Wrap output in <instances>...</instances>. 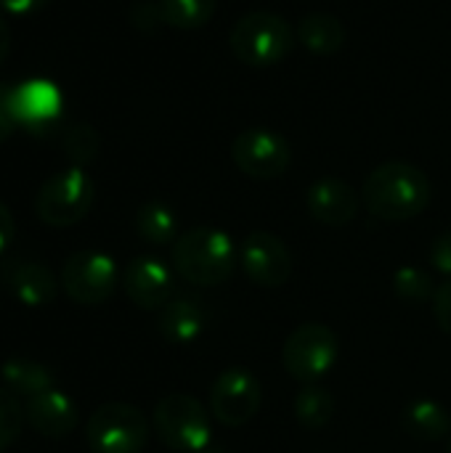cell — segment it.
Masks as SVG:
<instances>
[{"label":"cell","mask_w":451,"mask_h":453,"mask_svg":"<svg viewBox=\"0 0 451 453\" xmlns=\"http://www.w3.org/2000/svg\"><path fill=\"white\" fill-rule=\"evenodd\" d=\"M428 175L409 162H385L364 180V207L385 223H404L417 218L431 204Z\"/></svg>","instance_id":"1"},{"label":"cell","mask_w":451,"mask_h":453,"mask_svg":"<svg viewBox=\"0 0 451 453\" xmlns=\"http://www.w3.org/2000/svg\"><path fill=\"white\" fill-rule=\"evenodd\" d=\"M237 257L239 252L234 239L221 228L199 226L173 242L175 273L197 287H218L229 281L237 268Z\"/></svg>","instance_id":"2"},{"label":"cell","mask_w":451,"mask_h":453,"mask_svg":"<svg viewBox=\"0 0 451 453\" xmlns=\"http://www.w3.org/2000/svg\"><path fill=\"white\" fill-rule=\"evenodd\" d=\"M295 29L271 11H253L237 19L229 32V45L237 61L247 66L282 64L295 48Z\"/></svg>","instance_id":"3"},{"label":"cell","mask_w":451,"mask_h":453,"mask_svg":"<svg viewBox=\"0 0 451 453\" xmlns=\"http://www.w3.org/2000/svg\"><path fill=\"white\" fill-rule=\"evenodd\" d=\"M157 438L178 453H197L213 443L210 411L191 395H165L152 414Z\"/></svg>","instance_id":"4"},{"label":"cell","mask_w":451,"mask_h":453,"mask_svg":"<svg viewBox=\"0 0 451 453\" xmlns=\"http://www.w3.org/2000/svg\"><path fill=\"white\" fill-rule=\"evenodd\" d=\"M93 199H96V186L90 175L82 167L72 165L51 175L40 186L35 196V215L51 228H69L90 212Z\"/></svg>","instance_id":"5"},{"label":"cell","mask_w":451,"mask_h":453,"mask_svg":"<svg viewBox=\"0 0 451 453\" xmlns=\"http://www.w3.org/2000/svg\"><path fill=\"white\" fill-rule=\"evenodd\" d=\"M338 358H340L338 334L319 321L300 324L282 348V364L287 374L303 385H314L324 374H330Z\"/></svg>","instance_id":"6"},{"label":"cell","mask_w":451,"mask_h":453,"mask_svg":"<svg viewBox=\"0 0 451 453\" xmlns=\"http://www.w3.org/2000/svg\"><path fill=\"white\" fill-rule=\"evenodd\" d=\"M85 441L93 453H141L149 443V419L130 403H104L90 414Z\"/></svg>","instance_id":"7"},{"label":"cell","mask_w":451,"mask_h":453,"mask_svg":"<svg viewBox=\"0 0 451 453\" xmlns=\"http://www.w3.org/2000/svg\"><path fill=\"white\" fill-rule=\"evenodd\" d=\"M117 263L106 252H74L61 265V287L77 305H101L117 289Z\"/></svg>","instance_id":"8"},{"label":"cell","mask_w":451,"mask_h":453,"mask_svg":"<svg viewBox=\"0 0 451 453\" xmlns=\"http://www.w3.org/2000/svg\"><path fill=\"white\" fill-rule=\"evenodd\" d=\"M231 159L239 173L255 180H274L287 173L292 162L290 141L268 127L242 130L231 143Z\"/></svg>","instance_id":"9"},{"label":"cell","mask_w":451,"mask_h":453,"mask_svg":"<svg viewBox=\"0 0 451 453\" xmlns=\"http://www.w3.org/2000/svg\"><path fill=\"white\" fill-rule=\"evenodd\" d=\"M263 403V390L258 377L245 366H231L221 372L210 388V417L226 427L247 425Z\"/></svg>","instance_id":"10"},{"label":"cell","mask_w":451,"mask_h":453,"mask_svg":"<svg viewBox=\"0 0 451 453\" xmlns=\"http://www.w3.org/2000/svg\"><path fill=\"white\" fill-rule=\"evenodd\" d=\"M239 265L245 276L263 287V289H279L287 284L292 273V257L284 242L268 231H253L239 244Z\"/></svg>","instance_id":"11"},{"label":"cell","mask_w":451,"mask_h":453,"mask_svg":"<svg viewBox=\"0 0 451 453\" xmlns=\"http://www.w3.org/2000/svg\"><path fill=\"white\" fill-rule=\"evenodd\" d=\"M122 289L141 311H157L173 300V273L159 257L144 255L122 271Z\"/></svg>","instance_id":"12"},{"label":"cell","mask_w":451,"mask_h":453,"mask_svg":"<svg viewBox=\"0 0 451 453\" xmlns=\"http://www.w3.org/2000/svg\"><path fill=\"white\" fill-rule=\"evenodd\" d=\"M61 90L51 80H24L11 88V109L16 125L27 130H43L61 117Z\"/></svg>","instance_id":"13"},{"label":"cell","mask_w":451,"mask_h":453,"mask_svg":"<svg viewBox=\"0 0 451 453\" xmlns=\"http://www.w3.org/2000/svg\"><path fill=\"white\" fill-rule=\"evenodd\" d=\"M306 207L314 220L330 228H343L359 215V194L338 178H322L308 186Z\"/></svg>","instance_id":"14"},{"label":"cell","mask_w":451,"mask_h":453,"mask_svg":"<svg viewBox=\"0 0 451 453\" xmlns=\"http://www.w3.org/2000/svg\"><path fill=\"white\" fill-rule=\"evenodd\" d=\"M24 409H27V422L43 438H66L77 427V419H80L77 403L56 388L35 398H27Z\"/></svg>","instance_id":"15"},{"label":"cell","mask_w":451,"mask_h":453,"mask_svg":"<svg viewBox=\"0 0 451 453\" xmlns=\"http://www.w3.org/2000/svg\"><path fill=\"white\" fill-rule=\"evenodd\" d=\"M401 425L409 438L423 441V443H439V441L449 438L451 433L449 411L439 401H431V398L412 401L404 409Z\"/></svg>","instance_id":"16"},{"label":"cell","mask_w":451,"mask_h":453,"mask_svg":"<svg viewBox=\"0 0 451 453\" xmlns=\"http://www.w3.org/2000/svg\"><path fill=\"white\" fill-rule=\"evenodd\" d=\"M295 37L300 40V45L314 53V56H332L343 48L346 42V27L338 16L332 13H306L298 24Z\"/></svg>","instance_id":"17"},{"label":"cell","mask_w":451,"mask_h":453,"mask_svg":"<svg viewBox=\"0 0 451 453\" xmlns=\"http://www.w3.org/2000/svg\"><path fill=\"white\" fill-rule=\"evenodd\" d=\"M13 297L27 308H43L56 300L58 284L56 276L40 263H21L11 276Z\"/></svg>","instance_id":"18"},{"label":"cell","mask_w":451,"mask_h":453,"mask_svg":"<svg viewBox=\"0 0 451 453\" xmlns=\"http://www.w3.org/2000/svg\"><path fill=\"white\" fill-rule=\"evenodd\" d=\"M202 329H205L202 308L189 297L170 300L159 313V332L167 342L189 345L202 334Z\"/></svg>","instance_id":"19"},{"label":"cell","mask_w":451,"mask_h":453,"mask_svg":"<svg viewBox=\"0 0 451 453\" xmlns=\"http://www.w3.org/2000/svg\"><path fill=\"white\" fill-rule=\"evenodd\" d=\"M0 380L11 393L24 395V398H35L53 388V374L48 372V366L37 361H27V358L5 361L0 366Z\"/></svg>","instance_id":"20"},{"label":"cell","mask_w":451,"mask_h":453,"mask_svg":"<svg viewBox=\"0 0 451 453\" xmlns=\"http://www.w3.org/2000/svg\"><path fill=\"white\" fill-rule=\"evenodd\" d=\"M136 231L144 242L162 247V244H170L178 239V218L167 204L146 202L136 212Z\"/></svg>","instance_id":"21"},{"label":"cell","mask_w":451,"mask_h":453,"mask_svg":"<svg viewBox=\"0 0 451 453\" xmlns=\"http://www.w3.org/2000/svg\"><path fill=\"white\" fill-rule=\"evenodd\" d=\"M335 417V398L322 385H303L295 395V419L306 430H322Z\"/></svg>","instance_id":"22"},{"label":"cell","mask_w":451,"mask_h":453,"mask_svg":"<svg viewBox=\"0 0 451 453\" xmlns=\"http://www.w3.org/2000/svg\"><path fill=\"white\" fill-rule=\"evenodd\" d=\"M159 8L165 24L175 29H199L213 19L218 0H159Z\"/></svg>","instance_id":"23"},{"label":"cell","mask_w":451,"mask_h":453,"mask_svg":"<svg viewBox=\"0 0 451 453\" xmlns=\"http://www.w3.org/2000/svg\"><path fill=\"white\" fill-rule=\"evenodd\" d=\"M393 289L404 303H425V300H433V295H436L433 276L415 265H404L396 271Z\"/></svg>","instance_id":"24"},{"label":"cell","mask_w":451,"mask_h":453,"mask_svg":"<svg viewBox=\"0 0 451 453\" xmlns=\"http://www.w3.org/2000/svg\"><path fill=\"white\" fill-rule=\"evenodd\" d=\"M24 419H27V409L21 406L19 395L11 393L5 385H0V453L16 443V438L21 435Z\"/></svg>","instance_id":"25"},{"label":"cell","mask_w":451,"mask_h":453,"mask_svg":"<svg viewBox=\"0 0 451 453\" xmlns=\"http://www.w3.org/2000/svg\"><path fill=\"white\" fill-rule=\"evenodd\" d=\"M98 143H101L98 133L90 125H74L64 138V149L77 167H82L85 162H90L98 154Z\"/></svg>","instance_id":"26"},{"label":"cell","mask_w":451,"mask_h":453,"mask_svg":"<svg viewBox=\"0 0 451 453\" xmlns=\"http://www.w3.org/2000/svg\"><path fill=\"white\" fill-rule=\"evenodd\" d=\"M428 257H431V265L439 273H444V276L451 279V231H444L441 236L433 239V244L428 250Z\"/></svg>","instance_id":"27"},{"label":"cell","mask_w":451,"mask_h":453,"mask_svg":"<svg viewBox=\"0 0 451 453\" xmlns=\"http://www.w3.org/2000/svg\"><path fill=\"white\" fill-rule=\"evenodd\" d=\"M433 313H436L439 326L447 334H451V279L436 289V295H433Z\"/></svg>","instance_id":"28"},{"label":"cell","mask_w":451,"mask_h":453,"mask_svg":"<svg viewBox=\"0 0 451 453\" xmlns=\"http://www.w3.org/2000/svg\"><path fill=\"white\" fill-rule=\"evenodd\" d=\"M16 127L19 125H16L13 109H11V88L5 82H0V143H5Z\"/></svg>","instance_id":"29"},{"label":"cell","mask_w":451,"mask_h":453,"mask_svg":"<svg viewBox=\"0 0 451 453\" xmlns=\"http://www.w3.org/2000/svg\"><path fill=\"white\" fill-rule=\"evenodd\" d=\"M51 0H0V8L5 13H13V16H29V13L40 11Z\"/></svg>","instance_id":"30"},{"label":"cell","mask_w":451,"mask_h":453,"mask_svg":"<svg viewBox=\"0 0 451 453\" xmlns=\"http://www.w3.org/2000/svg\"><path fill=\"white\" fill-rule=\"evenodd\" d=\"M16 226H13V215L8 212V207L0 202V255L8 250V244L13 242Z\"/></svg>","instance_id":"31"},{"label":"cell","mask_w":451,"mask_h":453,"mask_svg":"<svg viewBox=\"0 0 451 453\" xmlns=\"http://www.w3.org/2000/svg\"><path fill=\"white\" fill-rule=\"evenodd\" d=\"M8 50H11V29H8V21L0 16V64L8 58Z\"/></svg>","instance_id":"32"},{"label":"cell","mask_w":451,"mask_h":453,"mask_svg":"<svg viewBox=\"0 0 451 453\" xmlns=\"http://www.w3.org/2000/svg\"><path fill=\"white\" fill-rule=\"evenodd\" d=\"M197 453H226L221 446H207V449H202V451H197Z\"/></svg>","instance_id":"33"},{"label":"cell","mask_w":451,"mask_h":453,"mask_svg":"<svg viewBox=\"0 0 451 453\" xmlns=\"http://www.w3.org/2000/svg\"><path fill=\"white\" fill-rule=\"evenodd\" d=\"M449 453H451V435H449Z\"/></svg>","instance_id":"34"}]
</instances>
